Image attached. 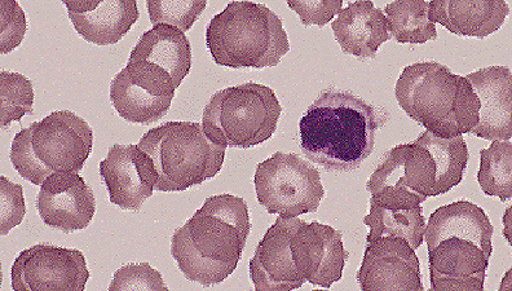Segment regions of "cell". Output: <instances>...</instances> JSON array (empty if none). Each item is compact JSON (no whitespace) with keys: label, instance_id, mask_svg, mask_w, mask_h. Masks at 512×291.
<instances>
[{"label":"cell","instance_id":"21","mask_svg":"<svg viewBox=\"0 0 512 291\" xmlns=\"http://www.w3.org/2000/svg\"><path fill=\"white\" fill-rule=\"evenodd\" d=\"M510 15L503 0H435L430 2L428 17L450 33L461 37L485 38L496 33Z\"/></svg>","mask_w":512,"mask_h":291},{"label":"cell","instance_id":"19","mask_svg":"<svg viewBox=\"0 0 512 291\" xmlns=\"http://www.w3.org/2000/svg\"><path fill=\"white\" fill-rule=\"evenodd\" d=\"M64 4L78 34L97 46L118 43L139 20L135 0H64Z\"/></svg>","mask_w":512,"mask_h":291},{"label":"cell","instance_id":"7","mask_svg":"<svg viewBox=\"0 0 512 291\" xmlns=\"http://www.w3.org/2000/svg\"><path fill=\"white\" fill-rule=\"evenodd\" d=\"M281 113L272 88L245 83L216 92L203 109L202 126L215 144L247 149L272 138Z\"/></svg>","mask_w":512,"mask_h":291},{"label":"cell","instance_id":"27","mask_svg":"<svg viewBox=\"0 0 512 291\" xmlns=\"http://www.w3.org/2000/svg\"><path fill=\"white\" fill-rule=\"evenodd\" d=\"M478 180L481 191L502 202L512 197L511 141L493 140L491 147L480 151Z\"/></svg>","mask_w":512,"mask_h":291},{"label":"cell","instance_id":"1","mask_svg":"<svg viewBox=\"0 0 512 291\" xmlns=\"http://www.w3.org/2000/svg\"><path fill=\"white\" fill-rule=\"evenodd\" d=\"M251 231L244 198L220 194L176 229L171 255L189 281L202 286L222 284L236 271Z\"/></svg>","mask_w":512,"mask_h":291},{"label":"cell","instance_id":"22","mask_svg":"<svg viewBox=\"0 0 512 291\" xmlns=\"http://www.w3.org/2000/svg\"><path fill=\"white\" fill-rule=\"evenodd\" d=\"M494 227L485 211L469 201H458L439 207L426 224L425 240L428 250L450 237L469 240L478 245L485 257L491 259Z\"/></svg>","mask_w":512,"mask_h":291},{"label":"cell","instance_id":"33","mask_svg":"<svg viewBox=\"0 0 512 291\" xmlns=\"http://www.w3.org/2000/svg\"><path fill=\"white\" fill-rule=\"evenodd\" d=\"M288 6L290 10L297 13L304 26L328 25L343 10L342 0H321V2L289 0Z\"/></svg>","mask_w":512,"mask_h":291},{"label":"cell","instance_id":"8","mask_svg":"<svg viewBox=\"0 0 512 291\" xmlns=\"http://www.w3.org/2000/svg\"><path fill=\"white\" fill-rule=\"evenodd\" d=\"M259 204L284 218L316 213L325 196L319 170L295 153L277 152L255 171Z\"/></svg>","mask_w":512,"mask_h":291},{"label":"cell","instance_id":"5","mask_svg":"<svg viewBox=\"0 0 512 291\" xmlns=\"http://www.w3.org/2000/svg\"><path fill=\"white\" fill-rule=\"evenodd\" d=\"M92 145L94 132L85 119L59 110L16 134L11 162L22 179L42 185L55 173L82 171Z\"/></svg>","mask_w":512,"mask_h":291},{"label":"cell","instance_id":"14","mask_svg":"<svg viewBox=\"0 0 512 291\" xmlns=\"http://www.w3.org/2000/svg\"><path fill=\"white\" fill-rule=\"evenodd\" d=\"M291 253L299 276L325 289L342 280L344 264L350 257L344 250L342 233L317 222H304L298 228L291 240Z\"/></svg>","mask_w":512,"mask_h":291},{"label":"cell","instance_id":"18","mask_svg":"<svg viewBox=\"0 0 512 291\" xmlns=\"http://www.w3.org/2000/svg\"><path fill=\"white\" fill-rule=\"evenodd\" d=\"M478 96V125L470 134L484 140L512 138V77L506 66H489L465 77Z\"/></svg>","mask_w":512,"mask_h":291},{"label":"cell","instance_id":"29","mask_svg":"<svg viewBox=\"0 0 512 291\" xmlns=\"http://www.w3.org/2000/svg\"><path fill=\"white\" fill-rule=\"evenodd\" d=\"M149 19L153 28L158 25L174 26L188 32L198 17L206 10L205 0H184V2H171V0H148Z\"/></svg>","mask_w":512,"mask_h":291},{"label":"cell","instance_id":"31","mask_svg":"<svg viewBox=\"0 0 512 291\" xmlns=\"http://www.w3.org/2000/svg\"><path fill=\"white\" fill-rule=\"evenodd\" d=\"M28 30L24 10L15 0L0 2V52L10 54L19 47Z\"/></svg>","mask_w":512,"mask_h":291},{"label":"cell","instance_id":"12","mask_svg":"<svg viewBox=\"0 0 512 291\" xmlns=\"http://www.w3.org/2000/svg\"><path fill=\"white\" fill-rule=\"evenodd\" d=\"M357 281L363 291L425 290L416 251L399 237H382L366 245Z\"/></svg>","mask_w":512,"mask_h":291},{"label":"cell","instance_id":"4","mask_svg":"<svg viewBox=\"0 0 512 291\" xmlns=\"http://www.w3.org/2000/svg\"><path fill=\"white\" fill-rule=\"evenodd\" d=\"M206 46L216 65L233 69L271 68L290 51L280 17L253 2H231L213 17L206 30Z\"/></svg>","mask_w":512,"mask_h":291},{"label":"cell","instance_id":"28","mask_svg":"<svg viewBox=\"0 0 512 291\" xmlns=\"http://www.w3.org/2000/svg\"><path fill=\"white\" fill-rule=\"evenodd\" d=\"M33 83L19 73L0 74V118L6 130L13 121L34 112Z\"/></svg>","mask_w":512,"mask_h":291},{"label":"cell","instance_id":"9","mask_svg":"<svg viewBox=\"0 0 512 291\" xmlns=\"http://www.w3.org/2000/svg\"><path fill=\"white\" fill-rule=\"evenodd\" d=\"M436 166L427 149L417 144L397 145L384 156L366 184L370 204L413 209L432 197Z\"/></svg>","mask_w":512,"mask_h":291},{"label":"cell","instance_id":"15","mask_svg":"<svg viewBox=\"0 0 512 291\" xmlns=\"http://www.w3.org/2000/svg\"><path fill=\"white\" fill-rule=\"evenodd\" d=\"M37 210L48 227L65 233L82 231L94 219L96 198L79 173H55L41 185Z\"/></svg>","mask_w":512,"mask_h":291},{"label":"cell","instance_id":"34","mask_svg":"<svg viewBox=\"0 0 512 291\" xmlns=\"http://www.w3.org/2000/svg\"><path fill=\"white\" fill-rule=\"evenodd\" d=\"M511 209L510 206L509 209L506 210L505 216H503V224H505V229H503V235H505L506 240L510 242L511 244Z\"/></svg>","mask_w":512,"mask_h":291},{"label":"cell","instance_id":"10","mask_svg":"<svg viewBox=\"0 0 512 291\" xmlns=\"http://www.w3.org/2000/svg\"><path fill=\"white\" fill-rule=\"evenodd\" d=\"M174 79L149 61L128 63L110 85V100L127 122L150 125L166 116L175 97Z\"/></svg>","mask_w":512,"mask_h":291},{"label":"cell","instance_id":"30","mask_svg":"<svg viewBox=\"0 0 512 291\" xmlns=\"http://www.w3.org/2000/svg\"><path fill=\"white\" fill-rule=\"evenodd\" d=\"M110 291L169 290L160 271L149 263L127 264L114 273Z\"/></svg>","mask_w":512,"mask_h":291},{"label":"cell","instance_id":"26","mask_svg":"<svg viewBox=\"0 0 512 291\" xmlns=\"http://www.w3.org/2000/svg\"><path fill=\"white\" fill-rule=\"evenodd\" d=\"M427 0H404L387 4L384 15L388 32L397 43L423 44L438 39L436 25L428 17Z\"/></svg>","mask_w":512,"mask_h":291},{"label":"cell","instance_id":"32","mask_svg":"<svg viewBox=\"0 0 512 291\" xmlns=\"http://www.w3.org/2000/svg\"><path fill=\"white\" fill-rule=\"evenodd\" d=\"M26 214L24 191L20 184L10 182L0 176V233L8 235L13 228L20 226Z\"/></svg>","mask_w":512,"mask_h":291},{"label":"cell","instance_id":"25","mask_svg":"<svg viewBox=\"0 0 512 291\" xmlns=\"http://www.w3.org/2000/svg\"><path fill=\"white\" fill-rule=\"evenodd\" d=\"M364 224L370 228L366 245L382 237H399L417 250L425 241L426 219L421 205L413 209H392L370 204V213L365 216Z\"/></svg>","mask_w":512,"mask_h":291},{"label":"cell","instance_id":"3","mask_svg":"<svg viewBox=\"0 0 512 291\" xmlns=\"http://www.w3.org/2000/svg\"><path fill=\"white\" fill-rule=\"evenodd\" d=\"M395 95L410 118L441 138L470 134L478 125L480 104L470 82L435 61L406 66Z\"/></svg>","mask_w":512,"mask_h":291},{"label":"cell","instance_id":"2","mask_svg":"<svg viewBox=\"0 0 512 291\" xmlns=\"http://www.w3.org/2000/svg\"><path fill=\"white\" fill-rule=\"evenodd\" d=\"M387 118L350 92L328 90L300 119L304 156L333 173L359 169L374 151L375 135Z\"/></svg>","mask_w":512,"mask_h":291},{"label":"cell","instance_id":"6","mask_svg":"<svg viewBox=\"0 0 512 291\" xmlns=\"http://www.w3.org/2000/svg\"><path fill=\"white\" fill-rule=\"evenodd\" d=\"M138 145L156 165L160 192L187 191L215 178L227 149L215 144L197 122H167L149 130Z\"/></svg>","mask_w":512,"mask_h":291},{"label":"cell","instance_id":"24","mask_svg":"<svg viewBox=\"0 0 512 291\" xmlns=\"http://www.w3.org/2000/svg\"><path fill=\"white\" fill-rule=\"evenodd\" d=\"M414 144L427 149L435 162L436 180L432 197L452 191L462 182L469 162V149L463 135L441 138L426 130Z\"/></svg>","mask_w":512,"mask_h":291},{"label":"cell","instance_id":"16","mask_svg":"<svg viewBox=\"0 0 512 291\" xmlns=\"http://www.w3.org/2000/svg\"><path fill=\"white\" fill-rule=\"evenodd\" d=\"M304 220L278 216L259 242L250 260V277L256 290L289 291L302 288L304 281L295 268L291 240Z\"/></svg>","mask_w":512,"mask_h":291},{"label":"cell","instance_id":"11","mask_svg":"<svg viewBox=\"0 0 512 291\" xmlns=\"http://www.w3.org/2000/svg\"><path fill=\"white\" fill-rule=\"evenodd\" d=\"M90 277L81 250L48 244L22 250L11 272L16 291H83Z\"/></svg>","mask_w":512,"mask_h":291},{"label":"cell","instance_id":"17","mask_svg":"<svg viewBox=\"0 0 512 291\" xmlns=\"http://www.w3.org/2000/svg\"><path fill=\"white\" fill-rule=\"evenodd\" d=\"M431 289L483 291L489 259L469 240L450 237L428 250Z\"/></svg>","mask_w":512,"mask_h":291},{"label":"cell","instance_id":"13","mask_svg":"<svg viewBox=\"0 0 512 291\" xmlns=\"http://www.w3.org/2000/svg\"><path fill=\"white\" fill-rule=\"evenodd\" d=\"M112 204L122 210H139L156 191L158 171L152 158L139 145H113L108 156L100 162Z\"/></svg>","mask_w":512,"mask_h":291},{"label":"cell","instance_id":"20","mask_svg":"<svg viewBox=\"0 0 512 291\" xmlns=\"http://www.w3.org/2000/svg\"><path fill=\"white\" fill-rule=\"evenodd\" d=\"M331 28L344 54L359 59H373L382 44L391 39L386 15L368 0L348 4Z\"/></svg>","mask_w":512,"mask_h":291},{"label":"cell","instance_id":"23","mask_svg":"<svg viewBox=\"0 0 512 291\" xmlns=\"http://www.w3.org/2000/svg\"><path fill=\"white\" fill-rule=\"evenodd\" d=\"M140 60L161 66L174 79L175 87L179 88L191 72V42L182 30L174 26H154L141 35L128 63Z\"/></svg>","mask_w":512,"mask_h":291}]
</instances>
